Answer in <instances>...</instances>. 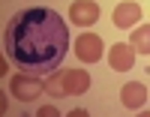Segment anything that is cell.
<instances>
[{
  "label": "cell",
  "instance_id": "cell-1",
  "mask_svg": "<svg viewBox=\"0 0 150 117\" xmlns=\"http://www.w3.org/2000/svg\"><path fill=\"white\" fill-rule=\"evenodd\" d=\"M3 48L21 72L51 75L69 51V27L63 15L48 6L21 9L3 30Z\"/></svg>",
  "mask_w": 150,
  "mask_h": 117
},
{
  "label": "cell",
  "instance_id": "cell-2",
  "mask_svg": "<svg viewBox=\"0 0 150 117\" xmlns=\"http://www.w3.org/2000/svg\"><path fill=\"white\" fill-rule=\"evenodd\" d=\"M90 90V72L84 69H60V72H51L45 75V93L48 96H78V93H87Z\"/></svg>",
  "mask_w": 150,
  "mask_h": 117
},
{
  "label": "cell",
  "instance_id": "cell-3",
  "mask_svg": "<svg viewBox=\"0 0 150 117\" xmlns=\"http://www.w3.org/2000/svg\"><path fill=\"white\" fill-rule=\"evenodd\" d=\"M9 93L21 99V102H33L45 93V81L39 75H30V72H21V75H12L9 78Z\"/></svg>",
  "mask_w": 150,
  "mask_h": 117
},
{
  "label": "cell",
  "instance_id": "cell-4",
  "mask_svg": "<svg viewBox=\"0 0 150 117\" xmlns=\"http://www.w3.org/2000/svg\"><path fill=\"white\" fill-rule=\"evenodd\" d=\"M135 54H138V51H135L132 45L117 42V45L108 48V66L114 69V72H129L135 66Z\"/></svg>",
  "mask_w": 150,
  "mask_h": 117
},
{
  "label": "cell",
  "instance_id": "cell-5",
  "mask_svg": "<svg viewBox=\"0 0 150 117\" xmlns=\"http://www.w3.org/2000/svg\"><path fill=\"white\" fill-rule=\"evenodd\" d=\"M69 18L78 27H93L99 21V3H93V0H75L69 6Z\"/></svg>",
  "mask_w": 150,
  "mask_h": 117
},
{
  "label": "cell",
  "instance_id": "cell-6",
  "mask_svg": "<svg viewBox=\"0 0 150 117\" xmlns=\"http://www.w3.org/2000/svg\"><path fill=\"white\" fill-rule=\"evenodd\" d=\"M75 54H78V60H84V63L102 60V39L96 33H81L78 42H75Z\"/></svg>",
  "mask_w": 150,
  "mask_h": 117
},
{
  "label": "cell",
  "instance_id": "cell-7",
  "mask_svg": "<svg viewBox=\"0 0 150 117\" xmlns=\"http://www.w3.org/2000/svg\"><path fill=\"white\" fill-rule=\"evenodd\" d=\"M111 21H114V27H120V30L135 27V24L141 21V6H138V3H129V0H126V3H117Z\"/></svg>",
  "mask_w": 150,
  "mask_h": 117
},
{
  "label": "cell",
  "instance_id": "cell-8",
  "mask_svg": "<svg viewBox=\"0 0 150 117\" xmlns=\"http://www.w3.org/2000/svg\"><path fill=\"white\" fill-rule=\"evenodd\" d=\"M120 102L126 108H141L144 102H147V87L141 84V81H129V84H123V90H120Z\"/></svg>",
  "mask_w": 150,
  "mask_h": 117
},
{
  "label": "cell",
  "instance_id": "cell-9",
  "mask_svg": "<svg viewBox=\"0 0 150 117\" xmlns=\"http://www.w3.org/2000/svg\"><path fill=\"white\" fill-rule=\"evenodd\" d=\"M129 45L138 51V54H150V24H144V27H135V30H132Z\"/></svg>",
  "mask_w": 150,
  "mask_h": 117
},
{
  "label": "cell",
  "instance_id": "cell-10",
  "mask_svg": "<svg viewBox=\"0 0 150 117\" xmlns=\"http://www.w3.org/2000/svg\"><path fill=\"white\" fill-rule=\"evenodd\" d=\"M39 117H60V111H57L54 105H42V108H39Z\"/></svg>",
  "mask_w": 150,
  "mask_h": 117
}]
</instances>
